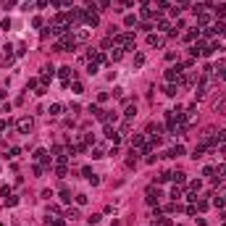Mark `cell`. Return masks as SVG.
Listing matches in <instances>:
<instances>
[{
    "label": "cell",
    "instance_id": "6da1fadb",
    "mask_svg": "<svg viewBox=\"0 0 226 226\" xmlns=\"http://www.w3.org/2000/svg\"><path fill=\"white\" fill-rule=\"evenodd\" d=\"M116 42L121 45V50H132V47H134V34H119Z\"/></svg>",
    "mask_w": 226,
    "mask_h": 226
},
{
    "label": "cell",
    "instance_id": "7a4b0ae2",
    "mask_svg": "<svg viewBox=\"0 0 226 226\" xmlns=\"http://www.w3.org/2000/svg\"><path fill=\"white\" fill-rule=\"evenodd\" d=\"M19 132H21V134H29V132H32V119H26V116H24V119H19Z\"/></svg>",
    "mask_w": 226,
    "mask_h": 226
},
{
    "label": "cell",
    "instance_id": "3957f363",
    "mask_svg": "<svg viewBox=\"0 0 226 226\" xmlns=\"http://www.w3.org/2000/svg\"><path fill=\"white\" fill-rule=\"evenodd\" d=\"M160 200V189L158 187H147V202L152 205V202H158Z\"/></svg>",
    "mask_w": 226,
    "mask_h": 226
},
{
    "label": "cell",
    "instance_id": "277c9868",
    "mask_svg": "<svg viewBox=\"0 0 226 226\" xmlns=\"http://www.w3.org/2000/svg\"><path fill=\"white\" fill-rule=\"evenodd\" d=\"M179 76H181V66H171L166 71V79H168V82H174V79H179Z\"/></svg>",
    "mask_w": 226,
    "mask_h": 226
},
{
    "label": "cell",
    "instance_id": "5b68a950",
    "mask_svg": "<svg viewBox=\"0 0 226 226\" xmlns=\"http://www.w3.org/2000/svg\"><path fill=\"white\" fill-rule=\"evenodd\" d=\"M84 19H87V24H90V26H97V24H100V19H97V13H95V11H87Z\"/></svg>",
    "mask_w": 226,
    "mask_h": 226
},
{
    "label": "cell",
    "instance_id": "8992f818",
    "mask_svg": "<svg viewBox=\"0 0 226 226\" xmlns=\"http://www.w3.org/2000/svg\"><path fill=\"white\" fill-rule=\"evenodd\" d=\"M74 40H76V42H87V40H90V29H79Z\"/></svg>",
    "mask_w": 226,
    "mask_h": 226
},
{
    "label": "cell",
    "instance_id": "52a82bcc",
    "mask_svg": "<svg viewBox=\"0 0 226 226\" xmlns=\"http://www.w3.org/2000/svg\"><path fill=\"white\" fill-rule=\"evenodd\" d=\"M58 74H61V79H63V82H69V79L74 76V71H71V66H63L61 71H58Z\"/></svg>",
    "mask_w": 226,
    "mask_h": 226
},
{
    "label": "cell",
    "instance_id": "ba28073f",
    "mask_svg": "<svg viewBox=\"0 0 226 226\" xmlns=\"http://www.w3.org/2000/svg\"><path fill=\"white\" fill-rule=\"evenodd\" d=\"M105 137H108V140H111L113 145H116V142H119V140H121V137H119V132H113V129H111V126H108V129H105Z\"/></svg>",
    "mask_w": 226,
    "mask_h": 226
},
{
    "label": "cell",
    "instance_id": "9c48e42d",
    "mask_svg": "<svg viewBox=\"0 0 226 226\" xmlns=\"http://www.w3.org/2000/svg\"><path fill=\"white\" fill-rule=\"evenodd\" d=\"M171 179L176 181V184H184V181H187V174H181V171H176V174H171Z\"/></svg>",
    "mask_w": 226,
    "mask_h": 226
},
{
    "label": "cell",
    "instance_id": "30bf717a",
    "mask_svg": "<svg viewBox=\"0 0 226 226\" xmlns=\"http://www.w3.org/2000/svg\"><path fill=\"white\" fill-rule=\"evenodd\" d=\"M61 111H63L61 103H53V105H50V116H61Z\"/></svg>",
    "mask_w": 226,
    "mask_h": 226
},
{
    "label": "cell",
    "instance_id": "8fae6325",
    "mask_svg": "<svg viewBox=\"0 0 226 226\" xmlns=\"http://www.w3.org/2000/svg\"><path fill=\"white\" fill-rule=\"evenodd\" d=\"M90 58H92V63H105V55L103 53H90Z\"/></svg>",
    "mask_w": 226,
    "mask_h": 226
},
{
    "label": "cell",
    "instance_id": "7c38bea8",
    "mask_svg": "<svg viewBox=\"0 0 226 226\" xmlns=\"http://www.w3.org/2000/svg\"><path fill=\"white\" fill-rule=\"evenodd\" d=\"M121 55H124V50H121V47H113V53H111V61H121Z\"/></svg>",
    "mask_w": 226,
    "mask_h": 226
},
{
    "label": "cell",
    "instance_id": "4fadbf2b",
    "mask_svg": "<svg viewBox=\"0 0 226 226\" xmlns=\"http://www.w3.org/2000/svg\"><path fill=\"white\" fill-rule=\"evenodd\" d=\"M134 66H137V69L145 66V55H142V53H137V55H134Z\"/></svg>",
    "mask_w": 226,
    "mask_h": 226
},
{
    "label": "cell",
    "instance_id": "5bb4252c",
    "mask_svg": "<svg viewBox=\"0 0 226 226\" xmlns=\"http://www.w3.org/2000/svg\"><path fill=\"white\" fill-rule=\"evenodd\" d=\"M147 42H150V45H163V40H160V37H155V34H150V37H147Z\"/></svg>",
    "mask_w": 226,
    "mask_h": 226
},
{
    "label": "cell",
    "instance_id": "9a60e30c",
    "mask_svg": "<svg viewBox=\"0 0 226 226\" xmlns=\"http://www.w3.org/2000/svg\"><path fill=\"white\" fill-rule=\"evenodd\" d=\"M61 200H63V202H71V192H69V189H66V187H63V189H61Z\"/></svg>",
    "mask_w": 226,
    "mask_h": 226
},
{
    "label": "cell",
    "instance_id": "2e32d148",
    "mask_svg": "<svg viewBox=\"0 0 226 226\" xmlns=\"http://www.w3.org/2000/svg\"><path fill=\"white\" fill-rule=\"evenodd\" d=\"M87 181H90L92 187H97V184H100V176H97V174H92V176H87Z\"/></svg>",
    "mask_w": 226,
    "mask_h": 226
},
{
    "label": "cell",
    "instance_id": "e0dca14e",
    "mask_svg": "<svg viewBox=\"0 0 226 226\" xmlns=\"http://www.w3.org/2000/svg\"><path fill=\"white\" fill-rule=\"evenodd\" d=\"M181 152H184V147H181V145H176V147H174L168 155H171V158H176V155H181Z\"/></svg>",
    "mask_w": 226,
    "mask_h": 226
},
{
    "label": "cell",
    "instance_id": "ac0fdd59",
    "mask_svg": "<svg viewBox=\"0 0 226 226\" xmlns=\"http://www.w3.org/2000/svg\"><path fill=\"white\" fill-rule=\"evenodd\" d=\"M134 116H137V108L129 105V108H126V119H134Z\"/></svg>",
    "mask_w": 226,
    "mask_h": 226
},
{
    "label": "cell",
    "instance_id": "d6986e66",
    "mask_svg": "<svg viewBox=\"0 0 226 226\" xmlns=\"http://www.w3.org/2000/svg\"><path fill=\"white\" fill-rule=\"evenodd\" d=\"M142 145V134H137V137H132V147H140Z\"/></svg>",
    "mask_w": 226,
    "mask_h": 226
},
{
    "label": "cell",
    "instance_id": "ffe728a7",
    "mask_svg": "<svg viewBox=\"0 0 226 226\" xmlns=\"http://www.w3.org/2000/svg\"><path fill=\"white\" fill-rule=\"evenodd\" d=\"M76 202H79V205H87V195L79 192V195H76Z\"/></svg>",
    "mask_w": 226,
    "mask_h": 226
},
{
    "label": "cell",
    "instance_id": "44dd1931",
    "mask_svg": "<svg viewBox=\"0 0 226 226\" xmlns=\"http://www.w3.org/2000/svg\"><path fill=\"white\" fill-rule=\"evenodd\" d=\"M69 218H71V221H74V218H79V210L76 208H69V213H66Z\"/></svg>",
    "mask_w": 226,
    "mask_h": 226
},
{
    "label": "cell",
    "instance_id": "7402d4cb",
    "mask_svg": "<svg viewBox=\"0 0 226 226\" xmlns=\"http://www.w3.org/2000/svg\"><path fill=\"white\" fill-rule=\"evenodd\" d=\"M158 29H160V32H166V29H168V21L160 19V21H158Z\"/></svg>",
    "mask_w": 226,
    "mask_h": 226
},
{
    "label": "cell",
    "instance_id": "603a6c76",
    "mask_svg": "<svg viewBox=\"0 0 226 226\" xmlns=\"http://www.w3.org/2000/svg\"><path fill=\"white\" fill-rule=\"evenodd\" d=\"M171 197H174V200H179V197H181V189H179V187H174V189H171Z\"/></svg>",
    "mask_w": 226,
    "mask_h": 226
},
{
    "label": "cell",
    "instance_id": "cb8c5ba5",
    "mask_svg": "<svg viewBox=\"0 0 226 226\" xmlns=\"http://www.w3.org/2000/svg\"><path fill=\"white\" fill-rule=\"evenodd\" d=\"M19 202V197H13V195H8V197H5V205H16Z\"/></svg>",
    "mask_w": 226,
    "mask_h": 226
},
{
    "label": "cell",
    "instance_id": "d4e9b609",
    "mask_svg": "<svg viewBox=\"0 0 226 226\" xmlns=\"http://www.w3.org/2000/svg\"><path fill=\"white\" fill-rule=\"evenodd\" d=\"M0 5H3V8H11V5H16V0H0Z\"/></svg>",
    "mask_w": 226,
    "mask_h": 226
},
{
    "label": "cell",
    "instance_id": "484cf974",
    "mask_svg": "<svg viewBox=\"0 0 226 226\" xmlns=\"http://www.w3.org/2000/svg\"><path fill=\"white\" fill-rule=\"evenodd\" d=\"M216 16H226V5H218V8H216Z\"/></svg>",
    "mask_w": 226,
    "mask_h": 226
},
{
    "label": "cell",
    "instance_id": "4316f807",
    "mask_svg": "<svg viewBox=\"0 0 226 226\" xmlns=\"http://www.w3.org/2000/svg\"><path fill=\"white\" fill-rule=\"evenodd\" d=\"M124 24H126V26H134V24H137V19H134V16H126V21H124Z\"/></svg>",
    "mask_w": 226,
    "mask_h": 226
},
{
    "label": "cell",
    "instance_id": "83f0119b",
    "mask_svg": "<svg viewBox=\"0 0 226 226\" xmlns=\"http://www.w3.org/2000/svg\"><path fill=\"white\" fill-rule=\"evenodd\" d=\"M216 140H221V142H226V132H218V137Z\"/></svg>",
    "mask_w": 226,
    "mask_h": 226
},
{
    "label": "cell",
    "instance_id": "f1b7e54d",
    "mask_svg": "<svg viewBox=\"0 0 226 226\" xmlns=\"http://www.w3.org/2000/svg\"><path fill=\"white\" fill-rule=\"evenodd\" d=\"M176 3H179V5H181V8H184V5H187V0H176Z\"/></svg>",
    "mask_w": 226,
    "mask_h": 226
},
{
    "label": "cell",
    "instance_id": "f546056e",
    "mask_svg": "<svg viewBox=\"0 0 226 226\" xmlns=\"http://www.w3.org/2000/svg\"><path fill=\"white\" fill-rule=\"evenodd\" d=\"M3 97H5V92H3V90H0V100H3Z\"/></svg>",
    "mask_w": 226,
    "mask_h": 226
},
{
    "label": "cell",
    "instance_id": "4dcf8cb0",
    "mask_svg": "<svg viewBox=\"0 0 226 226\" xmlns=\"http://www.w3.org/2000/svg\"><path fill=\"white\" fill-rule=\"evenodd\" d=\"M221 174H223V176H226V166H223V168H221Z\"/></svg>",
    "mask_w": 226,
    "mask_h": 226
}]
</instances>
